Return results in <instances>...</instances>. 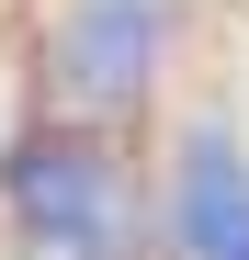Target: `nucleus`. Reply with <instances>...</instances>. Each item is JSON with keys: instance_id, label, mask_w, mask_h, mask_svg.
Wrapping results in <instances>:
<instances>
[{"instance_id": "1", "label": "nucleus", "mask_w": 249, "mask_h": 260, "mask_svg": "<svg viewBox=\"0 0 249 260\" xmlns=\"http://www.w3.org/2000/svg\"><path fill=\"white\" fill-rule=\"evenodd\" d=\"M0 204H12V226L34 249H57V260H124V238H136V181H124V158L102 136H68V124L0 147Z\"/></svg>"}, {"instance_id": "3", "label": "nucleus", "mask_w": 249, "mask_h": 260, "mask_svg": "<svg viewBox=\"0 0 249 260\" xmlns=\"http://www.w3.org/2000/svg\"><path fill=\"white\" fill-rule=\"evenodd\" d=\"M159 238H170V260H249V147H238V124L204 113L193 136L170 147Z\"/></svg>"}, {"instance_id": "2", "label": "nucleus", "mask_w": 249, "mask_h": 260, "mask_svg": "<svg viewBox=\"0 0 249 260\" xmlns=\"http://www.w3.org/2000/svg\"><path fill=\"white\" fill-rule=\"evenodd\" d=\"M170 57V0H57L46 12V79L79 113H136Z\"/></svg>"}]
</instances>
